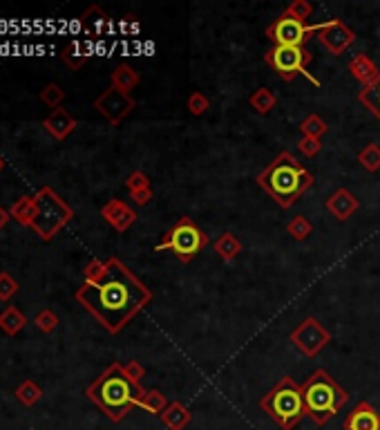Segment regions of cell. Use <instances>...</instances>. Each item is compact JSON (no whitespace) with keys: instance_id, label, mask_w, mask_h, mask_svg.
<instances>
[{"instance_id":"cell-1","label":"cell","mask_w":380,"mask_h":430,"mask_svg":"<svg viewBox=\"0 0 380 430\" xmlns=\"http://www.w3.org/2000/svg\"><path fill=\"white\" fill-rule=\"evenodd\" d=\"M74 298L101 322V327L119 334L146 305H150L153 291L119 258L110 255L105 260V274L97 282H83Z\"/></svg>"},{"instance_id":"cell-2","label":"cell","mask_w":380,"mask_h":430,"mask_svg":"<svg viewBox=\"0 0 380 430\" xmlns=\"http://www.w3.org/2000/svg\"><path fill=\"white\" fill-rule=\"evenodd\" d=\"M143 395L146 390L141 383H134L121 363H110L85 390V397L110 422L126 419L128 412L139 408Z\"/></svg>"},{"instance_id":"cell-3","label":"cell","mask_w":380,"mask_h":430,"mask_svg":"<svg viewBox=\"0 0 380 430\" xmlns=\"http://www.w3.org/2000/svg\"><path fill=\"white\" fill-rule=\"evenodd\" d=\"M314 182H316L314 175H311L302 166V161H297V157L289 151L280 153L260 175H257V184H260V188L266 195H271V199L282 209H291L295 202L314 186Z\"/></svg>"},{"instance_id":"cell-4","label":"cell","mask_w":380,"mask_h":430,"mask_svg":"<svg viewBox=\"0 0 380 430\" xmlns=\"http://www.w3.org/2000/svg\"><path fill=\"white\" fill-rule=\"evenodd\" d=\"M302 393L307 417L318 426L331 422L349 401V393L340 383H336V379L324 368H318L309 374V379L302 385Z\"/></svg>"},{"instance_id":"cell-5","label":"cell","mask_w":380,"mask_h":430,"mask_svg":"<svg viewBox=\"0 0 380 430\" xmlns=\"http://www.w3.org/2000/svg\"><path fill=\"white\" fill-rule=\"evenodd\" d=\"M260 408L282 430H293L307 417L302 385L297 383L293 376H282L260 399Z\"/></svg>"},{"instance_id":"cell-6","label":"cell","mask_w":380,"mask_h":430,"mask_svg":"<svg viewBox=\"0 0 380 430\" xmlns=\"http://www.w3.org/2000/svg\"><path fill=\"white\" fill-rule=\"evenodd\" d=\"M34 218L30 228L40 240H52L74 218V211L52 186H40L34 195Z\"/></svg>"},{"instance_id":"cell-7","label":"cell","mask_w":380,"mask_h":430,"mask_svg":"<svg viewBox=\"0 0 380 430\" xmlns=\"http://www.w3.org/2000/svg\"><path fill=\"white\" fill-rule=\"evenodd\" d=\"M206 245H208V236L195 224L193 218L182 215V218L168 228L166 236L161 238V242L155 247V251H172L174 255H177V260L188 265L199 251H203Z\"/></svg>"},{"instance_id":"cell-8","label":"cell","mask_w":380,"mask_h":430,"mask_svg":"<svg viewBox=\"0 0 380 430\" xmlns=\"http://www.w3.org/2000/svg\"><path fill=\"white\" fill-rule=\"evenodd\" d=\"M311 59L314 57H311V52H307L304 47H273L264 54V61L273 67L280 79L293 81L297 74H302L314 86H318L320 81L307 72V65L311 63Z\"/></svg>"},{"instance_id":"cell-9","label":"cell","mask_w":380,"mask_h":430,"mask_svg":"<svg viewBox=\"0 0 380 430\" xmlns=\"http://www.w3.org/2000/svg\"><path fill=\"white\" fill-rule=\"evenodd\" d=\"M289 341L300 354H304L307 359H314L331 343V334L318 318L307 316L300 325L291 330Z\"/></svg>"},{"instance_id":"cell-10","label":"cell","mask_w":380,"mask_h":430,"mask_svg":"<svg viewBox=\"0 0 380 430\" xmlns=\"http://www.w3.org/2000/svg\"><path fill=\"white\" fill-rule=\"evenodd\" d=\"M266 36L273 40L275 47H304L316 36V25H307L282 13L266 27Z\"/></svg>"},{"instance_id":"cell-11","label":"cell","mask_w":380,"mask_h":430,"mask_svg":"<svg viewBox=\"0 0 380 430\" xmlns=\"http://www.w3.org/2000/svg\"><path fill=\"white\" fill-rule=\"evenodd\" d=\"M316 38L318 43L327 50L329 54H333V57H343V54L354 45L356 40V34L354 30L343 23V21H327V23H318L316 25Z\"/></svg>"},{"instance_id":"cell-12","label":"cell","mask_w":380,"mask_h":430,"mask_svg":"<svg viewBox=\"0 0 380 430\" xmlns=\"http://www.w3.org/2000/svg\"><path fill=\"white\" fill-rule=\"evenodd\" d=\"M94 108H97L99 115L105 117L112 126H119L121 121H124L134 108H137V101H134L130 94L110 86L107 90H103L97 99H94Z\"/></svg>"},{"instance_id":"cell-13","label":"cell","mask_w":380,"mask_h":430,"mask_svg":"<svg viewBox=\"0 0 380 430\" xmlns=\"http://www.w3.org/2000/svg\"><path fill=\"white\" fill-rule=\"evenodd\" d=\"M101 215H103V220L119 233H126L139 218L137 211H134L132 207H128V202L119 199V197L105 202V204L101 207Z\"/></svg>"},{"instance_id":"cell-14","label":"cell","mask_w":380,"mask_h":430,"mask_svg":"<svg viewBox=\"0 0 380 430\" xmlns=\"http://www.w3.org/2000/svg\"><path fill=\"white\" fill-rule=\"evenodd\" d=\"M343 428L345 430H380V412L369 401H360L358 406L345 417Z\"/></svg>"},{"instance_id":"cell-15","label":"cell","mask_w":380,"mask_h":430,"mask_svg":"<svg viewBox=\"0 0 380 430\" xmlns=\"http://www.w3.org/2000/svg\"><path fill=\"white\" fill-rule=\"evenodd\" d=\"M324 207H327V211L333 215L336 220L340 222H347L351 215H354L360 207L358 197L349 191V188H338V191H333L327 202H324Z\"/></svg>"},{"instance_id":"cell-16","label":"cell","mask_w":380,"mask_h":430,"mask_svg":"<svg viewBox=\"0 0 380 430\" xmlns=\"http://www.w3.org/2000/svg\"><path fill=\"white\" fill-rule=\"evenodd\" d=\"M43 128L52 134L54 139L63 141L65 137H70V134L76 130V119L65 110V108H57V110H52V115L43 121Z\"/></svg>"},{"instance_id":"cell-17","label":"cell","mask_w":380,"mask_h":430,"mask_svg":"<svg viewBox=\"0 0 380 430\" xmlns=\"http://www.w3.org/2000/svg\"><path fill=\"white\" fill-rule=\"evenodd\" d=\"M347 70L351 72V76H354L362 88L374 83V81L378 79V74H380L376 63L367 57V54H356V57L349 61Z\"/></svg>"},{"instance_id":"cell-18","label":"cell","mask_w":380,"mask_h":430,"mask_svg":"<svg viewBox=\"0 0 380 430\" xmlns=\"http://www.w3.org/2000/svg\"><path fill=\"white\" fill-rule=\"evenodd\" d=\"M159 419L170 430H184L190 422H193V412H190L182 401H172L170 406L161 412Z\"/></svg>"},{"instance_id":"cell-19","label":"cell","mask_w":380,"mask_h":430,"mask_svg":"<svg viewBox=\"0 0 380 430\" xmlns=\"http://www.w3.org/2000/svg\"><path fill=\"white\" fill-rule=\"evenodd\" d=\"M112 88H117V90H121V92H126V94H130L134 88L139 86V81H141V76H139V72L134 70L132 65H128V63H121V65H117L114 70H112Z\"/></svg>"},{"instance_id":"cell-20","label":"cell","mask_w":380,"mask_h":430,"mask_svg":"<svg viewBox=\"0 0 380 430\" xmlns=\"http://www.w3.org/2000/svg\"><path fill=\"white\" fill-rule=\"evenodd\" d=\"M213 249L224 262H233L242 253V242H239V238L235 233H222L213 242Z\"/></svg>"},{"instance_id":"cell-21","label":"cell","mask_w":380,"mask_h":430,"mask_svg":"<svg viewBox=\"0 0 380 430\" xmlns=\"http://www.w3.org/2000/svg\"><path fill=\"white\" fill-rule=\"evenodd\" d=\"M25 314L20 312L18 307H7L5 312H0V330H3L7 336H16L23 327H25Z\"/></svg>"},{"instance_id":"cell-22","label":"cell","mask_w":380,"mask_h":430,"mask_svg":"<svg viewBox=\"0 0 380 430\" xmlns=\"http://www.w3.org/2000/svg\"><path fill=\"white\" fill-rule=\"evenodd\" d=\"M358 101L380 121V74H378V79L374 81V83L364 86L358 92Z\"/></svg>"},{"instance_id":"cell-23","label":"cell","mask_w":380,"mask_h":430,"mask_svg":"<svg viewBox=\"0 0 380 430\" xmlns=\"http://www.w3.org/2000/svg\"><path fill=\"white\" fill-rule=\"evenodd\" d=\"M168 406H170V403H168L166 395L161 393V390H157V388L146 390V395H143V399L139 403L141 410H146L148 414H155V417H161V412H164Z\"/></svg>"},{"instance_id":"cell-24","label":"cell","mask_w":380,"mask_h":430,"mask_svg":"<svg viewBox=\"0 0 380 430\" xmlns=\"http://www.w3.org/2000/svg\"><path fill=\"white\" fill-rule=\"evenodd\" d=\"M249 103H251V108H253L257 115H268V112L275 108L278 99H275V94L271 92L268 88H257V90L251 94Z\"/></svg>"},{"instance_id":"cell-25","label":"cell","mask_w":380,"mask_h":430,"mask_svg":"<svg viewBox=\"0 0 380 430\" xmlns=\"http://www.w3.org/2000/svg\"><path fill=\"white\" fill-rule=\"evenodd\" d=\"M34 197L30 195H25V197H18L16 202L11 204V218L20 222L23 226H30L32 224V218H34Z\"/></svg>"},{"instance_id":"cell-26","label":"cell","mask_w":380,"mask_h":430,"mask_svg":"<svg viewBox=\"0 0 380 430\" xmlns=\"http://www.w3.org/2000/svg\"><path fill=\"white\" fill-rule=\"evenodd\" d=\"M61 59L65 65H70L72 70H81L88 59H90V54H85L83 50H81V45L76 43V40H72V43H67L63 50H61Z\"/></svg>"},{"instance_id":"cell-27","label":"cell","mask_w":380,"mask_h":430,"mask_svg":"<svg viewBox=\"0 0 380 430\" xmlns=\"http://www.w3.org/2000/svg\"><path fill=\"white\" fill-rule=\"evenodd\" d=\"M16 399L23 403V406H27V408H32V406H36V403L40 401V397H43V390L38 388V383H34V381H23L18 388H16Z\"/></svg>"},{"instance_id":"cell-28","label":"cell","mask_w":380,"mask_h":430,"mask_svg":"<svg viewBox=\"0 0 380 430\" xmlns=\"http://www.w3.org/2000/svg\"><path fill=\"white\" fill-rule=\"evenodd\" d=\"M329 126L324 124V119L318 117V115H309L307 119H302L300 124V132L302 137H316V139H322L324 134H327Z\"/></svg>"},{"instance_id":"cell-29","label":"cell","mask_w":380,"mask_h":430,"mask_svg":"<svg viewBox=\"0 0 380 430\" xmlns=\"http://www.w3.org/2000/svg\"><path fill=\"white\" fill-rule=\"evenodd\" d=\"M358 161L367 173H378L380 170V146L378 144H367L358 153Z\"/></svg>"},{"instance_id":"cell-30","label":"cell","mask_w":380,"mask_h":430,"mask_svg":"<svg viewBox=\"0 0 380 430\" xmlns=\"http://www.w3.org/2000/svg\"><path fill=\"white\" fill-rule=\"evenodd\" d=\"M287 233L295 242H304L311 233H314V224H311L304 215H295V218L289 220V224H287Z\"/></svg>"},{"instance_id":"cell-31","label":"cell","mask_w":380,"mask_h":430,"mask_svg":"<svg viewBox=\"0 0 380 430\" xmlns=\"http://www.w3.org/2000/svg\"><path fill=\"white\" fill-rule=\"evenodd\" d=\"M284 13L291 16V18H295V21L309 25V18L314 16V5H311L309 0H293V3L284 9Z\"/></svg>"},{"instance_id":"cell-32","label":"cell","mask_w":380,"mask_h":430,"mask_svg":"<svg viewBox=\"0 0 380 430\" xmlns=\"http://www.w3.org/2000/svg\"><path fill=\"white\" fill-rule=\"evenodd\" d=\"M186 108H188V112L193 115V117H203L208 112V108H210V101H208V97L203 92H193L188 97V101H186Z\"/></svg>"},{"instance_id":"cell-33","label":"cell","mask_w":380,"mask_h":430,"mask_svg":"<svg viewBox=\"0 0 380 430\" xmlns=\"http://www.w3.org/2000/svg\"><path fill=\"white\" fill-rule=\"evenodd\" d=\"M63 99H65V92L61 90L59 83H47L43 90H40V101H43L45 105H49V108H54V110L61 108Z\"/></svg>"},{"instance_id":"cell-34","label":"cell","mask_w":380,"mask_h":430,"mask_svg":"<svg viewBox=\"0 0 380 430\" xmlns=\"http://www.w3.org/2000/svg\"><path fill=\"white\" fill-rule=\"evenodd\" d=\"M34 322L43 334H52L54 330L59 327V316L54 314L52 309H40V312L36 314V318H34Z\"/></svg>"},{"instance_id":"cell-35","label":"cell","mask_w":380,"mask_h":430,"mask_svg":"<svg viewBox=\"0 0 380 430\" xmlns=\"http://www.w3.org/2000/svg\"><path fill=\"white\" fill-rule=\"evenodd\" d=\"M18 289L16 278H11L7 272H0V301H9L11 296L18 294Z\"/></svg>"},{"instance_id":"cell-36","label":"cell","mask_w":380,"mask_h":430,"mask_svg":"<svg viewBox=\"0 0 380 430\" xmlns=\"http://www.w3.org/2000/svg\"><path fill=\"white\" fill-rule=\"evenodd\" d=\"M126 188L128 193H137V191H143V188H150V180H148V175L141 173V170H134L128 175L126 180Z\"/></svg>"},{"instance_id":"cell-37","label":"cell","mask_w":380,"mask_h":430,"mask_svg":"<svg viewBox=\"0 0 380 430\" xmlns=\"http://www.w3.org/2000/svg\"><path fill=\"white\" fill-rule=\"evenodd\" d=\"M105 274V260H90L88 265H85V269H83V282H97L101 276Z\"/></svg>"},{"instance_id":"cell-38","label":"cell","mask_w":380,"mask_h":430,"mask_svg":"<svg viewBox=\"0 0 380 430\" xmlns=\"http://www.w3.org/2000/svg\"><path fill=\"white\" fill-rule=\"evenodd\" d=\"M297 151H300L304 157H316L322 151V139L316 137H302L297 141Z\"/></svg>"},{"instance_id":"cell-39","label":"cell","mask_w":380,"mask_h":430,"mask_svg":"<svg viewBox=\"0 0 380 430\" xmlns=\"http://www.w3.org/2000/svg\"><path fill=\"white\" fill-rule=\"evenodd\" d=\"M124 370H126V374L130 376L134 383H141V379L146 376V368L141 366L139 361H130L128 366H124Z\"/></svg>"},{"instance_id":"cell-40","label":"cell","mask_w":380,"mask_h":430,"mask_svg":"<svg viewBox=\"0 0 380 430\" xmlns=\"http://www.w3.org/2000/svg\"><path fill=\"white\" fill-rule=\"evenodd\" d=\"M130 197L137 207H146V204H150V199H153V188H143V191L130 193Z\"/></svg>"},{"instance_id":"cell-41","label":"cell","mask_w":380,"mask_h":430,"mask_svg":"<svg viewBox=\"0 0 380 430\" xmlns=\"http://www.w3.org/2000/svg\"><path fill=\"white\" fill-rule=\"evenodd\" d=\"M9 218H11V213H9L7 209L0 207V231H3V228H5V224L9 222Z\"/></svg>"},{"instance_id":"cell-42","label":"cell","mask_w":380,"mask_h":430,"mask_svg":"<svg viewBox=\"0 0 380 430\" xmlns=\"http://www.w3.org/2000/svg\"><path fill=\"white\" fill-rule=\"evenodd\" d=\"M5 168V159L3 157H0V170H3Z\"/></svg>"}]
</instances>
